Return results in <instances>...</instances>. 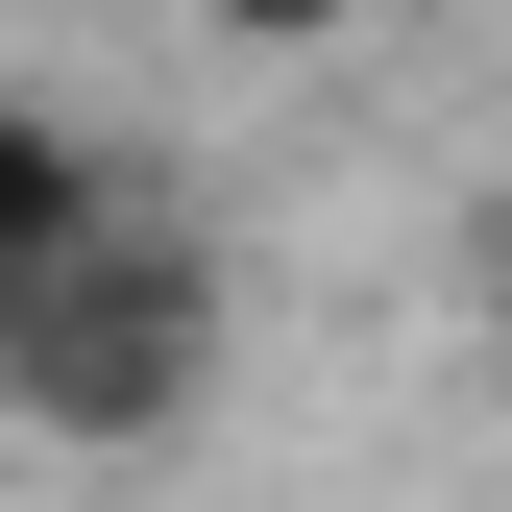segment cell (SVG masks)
Here are the masks:
<instances>
[{"instance_id": "cell-1", "label": "cell", "mask_w": 512, "mask_h": 512, "mask_svg": "<svg viewBox=\"0 0 512 512\" xmlns=\"http://www.w3.org/2000/svg\"><path fill=\"white\" fill-rule=\"evenodd\" d=\"M196 415H220V244L122 196L74 269L0 293V439H49V464H171Z\"/></svg>"}, {"instance_id": "cell-3", "label": "cell", "mask_w": 512, "mask_h": 512, "mask_svg": "<svg viewBox=\"0 0 512 512\" xmlns=\"http://www.w3.org/2000/svg\"><path fill=\"white\" fill-rule=\"evenodd\" d=\"M196 25H220V49H366L391 0H196Z\"/></svg>"}, {"instance_id": "cell-2", "label": "cell", "mask_w": 512, "mask_h": 512, "mask_svg": "<svg viewBox=\"0 0 512 512\" xmlns=\"http://www.w3.org/2000/svg\"><path fill=\"white\" fill-rule=\"evenodd\" d=\"M98 220H122V147H98L49 74H0V293H25V269H74Z\"/></svg>"}, {"instance_id": "cell-4", "label": "cell", "mask_w": 512, "mask_h": 512, "mask_svg": "<svg viewBox=\"0 0 512 512\" xmlns=\"http://www.w3.org/2000/svg\"><path fill=\"white\" fill-rule=\"evenodd\" d=\"M464 317H488V342H512V196H488V244H464Z\"/></svg>"}]
</instances>
